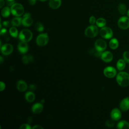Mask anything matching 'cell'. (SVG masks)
I'll list each match as a JSON object with an SVG mask.
<instances>
[{
    "label": "cell",
    "instance_id": "1",
    "mask_svg": "<svg viewBox=\"0 0 129 129\" xmlns=\"http://www.w3.org/2000/svg\"><path fill=\"white\" fill-rule=\"evenodd\" d=\"M116 81L121 87H127L129 85V74L125 72H119L116 76Z\"/></svg>",
    "mask_w": 129,
    "mask_h": 129
},
{
    "label": "cell",
    "instance_id": "2",
    "mask_svg": "<svg viewBox=\"0 0 129 129\" xmlns=\"http://www.w3.org/2000/svg\"><path fill=\"white\" fill-rule=\"evenodd\" d=\"M11 13L15 16L20 17L24 12V9L23 6L19 3H15L11 7Z\"/></svg>",
    "mask_w": 129,
    "mask_h": 129
},
{
    "label": "cell",
    "instance_id": "3",
    "mask_svg": "<svg viewBox=\"0 0 129 129\" xmlns=\"http://www.w3.org/2000/svg\"><path fill=\"white\" fill-rule=\"evenodd\" d=\"M33 34L31 31L28 29L22 30L19 34V38L21 41L28 42L32 38Z\"/></svg>",
    "mask_w": 129,
    "mask_h": 129
},
{
    "label": "cell",
    "instance_id": "4",
    "mask_svg": "<svg viewBox=\"0 0 129 129\" xmlns=\"http://www.w3.org/2000/svg\"><path fill=\"white\" fill-rule=\"evenodd\" d=\"M98 33V29L96 26L91 25L88 26L85 31V35L90 38L95 37Z\"/></svg>",
    "mask_w": 129,
    "mask_h": 129
},
{
    "label": "cell",
    "instance_id": "5",
    "mask_svg": "<svg viewBox=\"0 0 129 129\" xmlns=\"http://www.w3.org/2000/svg\"><path fill=\"white\" fill-rule=\"evenodd\" d=\"M49 37L47 33H41L36 38V42L37 44L40 46H44L48 42Z\"/></svg>",
    "mask_w": 129,
    "mask_h": 129
},
{
    "label": "cell",
    "instance_id": "6",
    "mask_svg": "<svg viewBox=\"0 0 129 129\" xmlns=\"http://www.w3.org/2000/svg\"><path fill=\"white\" fill-rule=\"evenodd\" d=\"M117 25L121 29H127L129 28V17L125 16L120 17L118 20Z\"/></svg>",
    "mask_w": 129,
    "mask_h": 129
},
{
    "label": "cell",
    "instance_id": "7",
    "mask_svg": "<svg viewBox=\"0 0 129 129\" xmlns=\"http://www.w3.org/2000/svg\"><path fill=\"white\" fill-rule=\"evenodd\" d=\"M100 34L102 37L105 39H110L113 36V32L109 27L104 26L101 28Z\"/></svg>",
    "mask_w": 129,
    "mask_h": 129
},
{
    "label": "cell",
    "instance_id": "8",
    "mask_svg": "<svg viewBox=\"0 0 129 129\" xmlns=\"http://www.w3.org/2000/svg\"><path fill=\"white\" fill-rule=\"evenodd\" d=\"M107 47L106 42L102 39H97L95 42V48L99 51H103Z\"/></svg>",
    "mask_w": 129,
    "mask_h": 129
},
{
    "label": "cell",
    "instance_id": "9",
    "mask_svg": "<svg viewBox=\"0 0 129 129\" xmlns=\"http://www.w3.org/2000/svg\"><path fill=\"white\" fill-rule=\"evenodd\" d=\"M103 74L105 77L109 78H112L115 76L116 71L112 67H107L103 70Z\"/></svg>",
    "mask_w": 129,
    "mask_h": 129
},
{
    "label": "cell",
    "instance_id": "10",
    "mask_svg": "<svg viewBox=\"0 0 129 129\" xmlns=\"http://www.w3.org/2000/svg\"><path fill=\"white\" fill-rule=\"evenodd\" d=\"M1 51L4 55H7L10 54L13 51V46L12 45L9 43H6L4 44L1 47Z\"/></svg>",
    "mask_w": 129,
    "mask_h": 129
},
{
    "label": "cell",
    "instance_id": "11",
    "mask_svg": "<svg viewBox=\"0 0 129 129\" xmlns=\"http://www.w3.org/2000/svg\"><path fill=\"white\" fill-rule=\"evenodd\" d=\"M101 58L103 61L109 62L112 61L113 59V55L111 52L109 51H105L102 53Z\"/></svg>",
    "mask_w": 129,
    "mask_h": 129
},
{
    "label": "cell",
    "instance_id": "12",
    "mask_svg": "<svg viewBox=\"0 0 129 129\" xmlns=\"http://www.w3.org/2000/svg\"><path fill=\"white\" fill-rule=\"evenodd\" d=\"M120 109L123 111H126L129 109V97H127L122 99L119 104Z\"/></svg>",
    "mask_w": 129,
    "mask_h": 129
},
{
    "label": "cell",
    "instance_id": "13",
    "mask_svg": "<svg viewBox=\"0 0 129 129\" xmlns=\"http://www.w3.org/2000/svg\"><path fill=\"white\" fill-rule=\"evenodd\" d=\"M110 116L111 118L115 121L118 120L121 116V113L120 111L117 108L113 109L110 113Z\"/></svg>",
    "mask_w": 129,
    "mask_h": 129
},
{
    "label": "cell",
    "instance_id": "14",
    "mask_svg": "<svg viewBox=\"0 0 129 129\" xmlns=\"http://www.w3.org/2000/svg\"><path fill=\"white\" fill-rule=\"evenodd\" d=\"M18 49L22 53H25L28 50V45L27 42L21 41L19 43L18 45Z\"/></svg>",
    "mask_w": 129,
    "mask_h": 129
},
{
    "label": "cell",
    "instance_id": "15",
    "mask_svg": "<svg viewBox=\"0 0 129 129\" xmlns=\"http://www.w3.org/2000/svg\"><path fill=\"white\" fill-rule=\"evenodd\" d=\"M31 109L33 113H39L42 111L43 109V106L41 103H36L32 106Z\"/></svg>",
    "mask_w": 129,
    "mask_h": 129
},
{
    "label": "cell",
    "instance_id": "16",
    "mask_svg": "<svg viewBox=\"0 0 129 129\" xmlns=\"http://www.w3.org/2000/svg\"><path fill=\"white\" fill-rule=\"evenodd\" d=\"M27 85L26 83L23 80H19L17 83V88L20 92H24L27 89Z\"/></svg>",
    "mask_w": 129,
    "mask_h": 129
},
{
    "label": "cell",
    "instance_id": "17",
    "mask_svg": "<svg viewBox=\"0 0 129 129\" xmlns=\"http://www.w3.org/2000/svg\"><path fill=\"white\" fill-rule=\"evenodd\" d=\"M49 6L53 9H57L61 5V0H49Z\"/></svg>",
    "mask_w": 129,
    "mask_h": 129
},
{
    "label": "cell",
    "instance_id": "18",
    "mask_svg": "<svg viewBox=\"0 0 129 129\" xmlns=\"http://www.w3.org/2000/svg\"><path fill=\"white\" fill-rule=\"evenodd\" d=\"M33 23V20L31 17H23L22 19V24L25 27H29Z\"/></svg>",
    "mask_w": 129,
    "mask_h": 129
},
{
    "label": "cell",
    "instance_id": "19",
    "mask_svg": "<svg viewBox=\"0 0 129 129\" xmlns=\"http://www.w3.org/2000/svg\"><path fill=\"white\" fill-rule=\"evenodd\" d=\"M25 97L26 100L29 102H32L34 101L35 96L34 94L31 91H28L26 93L25 95Z\"/></svg>",
    "mask_w": 129,
    "mask_h": 129
},
{
    "label": "cell",
    "instance_id": "20",
    "mask_svg": "<svg viewBox=\"0 0 129 129\" xmlns=\"http://www.w3.org/2000/svg\"><path fill=\"white\" fill-rule=\"evenodd\" d=\"M117 128L119 129H129V123L125 120H121L117 123Z\"/></svg>",
    "mask_w": 129,
    "mask_h": 129
},
{
    "label": "cell",
    "instance_id": "21",
    "mask_svg": "<svg viewBox=\"0 0 129 129\" xmlns=\"http://www.w3.org/2000/svg\"><path fill=\"white\" fill-rule=\"evenodd\" d=\"M23 62L25 64H28L32 62L34 60V57L31 55H25L22 58Z\"/></svg>",
    "mask_w": 129,
    "mask_h": 129
},
{
    "label": "cell",
    "instance_id": "22",
    "mask_svg": "<svg viewBox=\"0 0 129 129\" xmlns=\"http://www.w3.org/2000/svg\"><path fill=\"white\" fill-rule=\"evenodd\" d=\"M22 19L19 17L14 18L11 21V24L13 26H19L22 24Z\"/></svg>",
    "mask_w": 129,
    "mask_h": 129
},
{
    "label": "cell",
    "instance_id": "23",
    "mask_svg": "<svg viewBox=\"0 0 129 129\" xmlns=\"http://www.w3.org/2000/svg\"><path fill=\"white\" fill-rule=\"evenodd\" d=\"M11 13V8L10 9L9 7H5L2 9L1 11V15L3 17L7 18L10 16Z\"/></svg>",
    "mask_w": 129,
    "mask_h": 129
},
{
    "label": "cell",
    "instance_id": "24",
    "mask_svg": "<svg viewBox=\"0 0 129 129\" xmlns=\"http://www.w3.org/2000/svg\"><path fill=\"white\" fill-rule=\"evenodd\" d=\"M109 47L112 49H116L119 45L118 41L116 38H112L109 41Z\"/></svg>",
    "mask_w": 129,
    "mask_h": 129
},
{
    "label": "cell",
    "instance_id": "25",
    "mask_svg": "<svg viewBox=\"0 0 129 129\" xmlns=\"http://www.w3.org/2000/svg\"><path fill=\"white\" fill-rule=\"evenodd\" d=\"M125 67V61L124 59H120L116 63V67L119 71L123 70Z\"/></svg>",
    "mask_w": 129,
    "mask_h": 129
},
{
    "label": "cell",
    "instance_id": "26",
    "mask_svg": "<svg viewBox=\"0 0 129 129\" xmlns=\"http://www.w3.org/2000/svg\"><path fill=\"white\" fill-rule=\"evenodd\" d=\"M118 10L121 15H125L127 13V8L125 4L121 3L118 6Z\"/></svg>",
    "mask_w": 129,
    "mask_h": 129
},
{
    "label": "cell",
    "instance_id": "27",
    "mask_svg": "<svg viewBox=\"0 0 129 129\" xmlns=\"http://www.w3.org/2000/svg\"><path fill=\"white\" fill-rule=\"evenodd\" d=\"M106 20L104 18H98L96 20V25L98 27H101V28L104 27L106 25Z\"/></svg>",
    "mask_w": 129,
    "mask_h": 129
},
{
    "label": "cell",
    "instance_id": "28",
    "mask_svg": "<svg viewBox=\"0 0 129 129\" xmlns=\"http://www.w3.org/2000/svg\"><path fill=\"white\" fill-rule=\"evenodd\" d=\"M9 33L10 35L14 38H16L18 36V30L15 27H12L10 28Z\"/></svg>",
    "mask_w": 129,
    "mask_h": 129
},
{
    "label": "cell",
    "instance_id": "29",
    "mask_svg": "<svg viewBox=\"0 0 129 129\" xmlns=\"http://www.w3.org/2000/svg\"><path fill=\"white\" fill-rule=\"evenodd\" d=\"M35 28L38 32H42L44 30V26L40 22H37L35 25Z\"/></svg>",
    "mask_w": 129,
    "mask_h": 129
},
{
    "label": "cell",
    "instance_id": "30",
    "mask_svg": "<svg viewBox=\"0 0 129 129\" xmlns=\"http://www.w3.org/2000/svg\"><path fill=\"white\" fill-rule=\"evenodd\" d=\"M123 58L126 62L129 63V51H126L123 52Z\"/></svg>",
    "mask_w": 129,
    "mask_h": 129
},
{
    "label": "cell",
    "instance_id": "31",
    "mask_svg": "<svg viewBox=\"0 0 129 129\" xmlns=\"http://www.w3.org/2000/svg\"><path fill=\"white\" fill-rule=\"evenodd\" d=\"M105 124H106V125L107 126H108L109 127H112V126H114V122L113 121L108 120H107L105 122Z\"/></svg>",
    "mask_w": 129,
    "mask_h": 129
},
{
    "label": "cell",
    "instance_id": "32",
    "mask_svg": "<svg viewBox=\"0 0 129 129\" xmlns=\"http://www.w3.org/2000/svg\"><path fill=\"white\" fill-rule=\"evenodd\" d=\"M20 129H31V127L29 124L25 123V124H22L20 127Z\"/></svg>",
    "mask_w": 129,
    "mask_h": 129
},
{
    "label": "cell",
    "instance_id": "33",
    "mask_svg": "<svg viewBox=\"0 0 129 129\" xmlns=\"http://www.w3.org/2000/svg\"><path fill=\"white\" fill-rule=\"evenodd\" d=\"M96 20L95 17L94 16L90 17L89 19V23L91 25H94L95 23H96Z\"/></svg>",
    "mask_w": 129,
    "mask_h": 129
},
{
    "label": "cell",
    "instance_id": "34",
    "mask_svg": "<svg viewBox=\"0 0 129 129\" xmlns=\"http://www.w3.org/2000/svg\"><path fill=\"white\" fill-rule=\"evenodd\" d=\"M5 89V84L1 81L0 82V91H3V90H4Z\"/></svg>",
    "mask_w": 129,
    "mask_h": 129
},
{
    "label": "cell",
    "instance_id": "35",
    "mask_svg": "<svg viewBox=\"0 0 129 129\" xmlns=\"http://www.w3.org/2000/svg\"><path fill=\"white\" fill-rule=\"evenodd\" d=\"M3 25L5 27H9L10 25V22L8 21H4L2 23Z\"/></svg>",
    "mask_w": 129,
    "mask_h": 129
},
{
    "label": "cell",
    "instance_id": "36",
    "mask_svg": "<svg viewBox=\"0 0 129 129\" xmlns=\"http://www.w3.org/2000/svg\"><path fill=\"white\" fill-rule=\"evenodd\" d=\"M7 29H5V28H3V29H1V32H0V34L1 35H5L6 33H7Z\"/></svg>",
    "mask_w": 129,
    "mask_h": 129
},
{
    "label": "cell",
    "instance_id": "37",
    "mask_svg": "<svg viewBox=\"0 0 129 129\" xmlns=\"http://www.w3.org/2000/svg\"><path fill=\"white\" fill-rule=\"evenodd\" d=\"M29 89L31 90H35L36 88V86L34 84H31L29 85Z\"/></svg>",
    "mask_w": 129,
    "mask_h": 129
},
{
    "label": "cell",
    "instance_id": "38",
    "mask_svg": "<svg viewBox=\"0 0 129 129\" xmlns=\"http://www.w3.org/2000/svg\"><path fill=\"white\" fill-rule=\"evenodd\" d=\"M32 128L33 129H43V127L39 125H35L34 126L32 127Z\"/></svg>",
    "mask_w": 129,
    "mask_h": 129
},
{
    "label": "cell",
    "instance_id": "39",
    "mask_svg": "<svg viewBox=\"0 0 129 129\" xmlns=\"http://www.w3.org/2000/svg\"><path fill=\"white\" fill-rule=\"evenodd\" d=\"M28 2H29L30 5H34L36 4V0H28Z\"/></svg>",
    "mask_w": 129,
    "mask_h": 129
},
{
    "label": "cell",
    "instance_id": "40",
    "mask_svg": "<svg viewBox=\"0 0 129 129\" xmlns=\"http://www.w3.org/2000/svg\"><path fill=\"white\" fill-rule=\"evenodd\" d=\"M14 4H15V1H13V2H8V1H7V5H8V6H11V7Z\"/></svg>",
    "mask_w": 129,
    "mask_h": 129
},
{
    "label": "cell",
    "instance_id": "41",
    "mask_svg": "<svg viewBox=\"0 0 129 129\" xmlns=\"http://www.w3.org/2000/svg\"><path fill=\"white\" fill-rule=\"evenodd\" d=\"M5 4V2L4 0H0V8H2Z\"/></svg>",
    "mask_w": 129,
    "mask_h": 129
},
{
    "label": "cell",
    "instance_id": "42",
    "mask_svg": "<svg viewBox=\"0 0 129 129\" xmlns=\"http://www.w3.org/2000/svg\"><path fill=\"white\" fill-rule=\"evenodd\" d=\"M31 17L30 14L29 13H26L24 14V15H23V17Z\"/></svg>",
    "mask_w": 129,
    "mask_h": 129
},
{
    "label": "cell",
    "instance_id": "43",
    "mask_svg": "<svg viewBox=\"0 0 129 129\" xmlns=\"http://www.w3.org/2000/svg\"><path fill=\"white\" fill-rule=\"evenodd\" d=\"M0 58H1L0 62H1V63H2L3 62V57H2V56H1V57H0Z\"/></svg>",
    "mask_w": 129,
    "mask_h": 129
},
{
    "label": "cell",
    "instance_id": "44",
    "mask_svg": "<svg viewBox=\"0 0 129 129\" xmlns=\"http://www.w3.org/2000/svg\"><path fill=\"white\" fill-rule=\"evenodd\" d=\"M127 15L128 17H129V10L127 11Z\"/></svg>",
    "mask_w": 129,
    "mask_h": 129
},
{
    "label": "cell",
    "instance_id": "45",
    "mask_svg": "<svg viewBox=\"0 0 129 129\" xmlns=\"http://www.w3.org/2000/svg\"><path fill=\"white\" fill-rule=\"evenodd\" d=\"M7 1H8V2H13V1H14V0H7Z\"/></svg>",
    "mask_w": 129,
    "mask_h": 129
},
{
    "label": "cell",
    "instance_id": "46",
    "mask_svg": "<svg viewBox=\"0 0 129 129\" xmlns=\"http://www.w3.org/2000/svg\"><path fill=\"white\" fill-rule=\"evenodd\" d=\"M39 1H41V2H45V1H46L47 0H39Z\"/></svg>",
    "mask_w": 129,
    "mask_h": 129
}]
</instances>
